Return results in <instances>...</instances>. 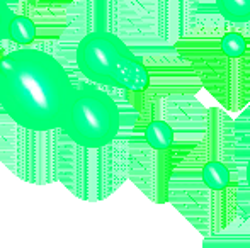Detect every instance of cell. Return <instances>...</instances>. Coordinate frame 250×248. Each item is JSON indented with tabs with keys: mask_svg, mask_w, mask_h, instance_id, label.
<instances>
[{
	"mask_svg": "<svg viewBox=\"0 0 250 248\" xmlns=\"http://www.w3.org/2000/svg\"><path fill=\"white\" fill-rule=\"evenodd\" d=\"M14 17V12L10 10L7 0H0V41L9 39V26Z\"/></svg>",
	"mask_w": 250,
	"mask_h": 248,
	"instance_id": "obj_9",
	"label": "cell"
},
{
	"mask_svg": "<svg viewBox=\"0 0 250 248\" xmlns=\"http://www.w3.org/2000/svg\"><path fill=\"white\" fill-rule=\"evenodd\" d=\"M36 24L31 17L14 14L9 26V39H12L16 44H31L36 39Z\"/></svg>",
	"mask_w": 250,
	"mask_h": 248,
	"instance_id": "obj_5",
	"label": "cell"
},
{
	"mask_svg": "<svg viewBox=\"0 0 250 248\" xmlns=\"http://www.w3.org/2000/svg\"><path fill=\"white\" fill-rule=\"evenodd\" d=\"M203 182L213 191H221L230 184V172L221 162H209L203 169Z\"/></svg>",
	"mask_w": 250,
	"mask_h": 248,
	"instance_id": "obj_7",
	"label": "cell"
},
{
	"mask_svg": "<svg viewBox=\"0 0 250 248\" xmlns=\"http://www.w3.org/2000/svg\"><path fill=\"white\" fill-rule=\"evenodd\" d=\"M121 128V113L107 92L96 83H73L60 131L87 150L111 145Z\"/></svg>",
	"mask_w": 250,
	"mask_h": 248,
	"instance_id": "obj_3",
	"label": "cell"
},
{
	"mask_svg": "<svg viewBox=\"0 0 250 248\" xmlns=\"http://www.w3.org/2000/svg\"><path fill=\"white\" fill-rule=\"evenodd\" d=\"M216 10L227 22H250V0H216Z\"/></svg>",
	"mask_w": 250,
	"mask_h": 248,
	"instance_id": "obj_4",
	"label": "cell"
},
{
	"mask_svg": "<svg viewBox=\"0 0 250 248\" xmlns=\"http://www.w3.org/2000/svg\"><path fill=\"white\" fill-rule=\"evenodd\" d=\"M221 50L227 57L238 58L245 53L247 50V41L242 34L238 33H228L227 36L221 39Z\"/></svg>",
	"mask_w": 250,
	"mask_h": 248,
	"instance_id": "obj_8",
	"label": "cell"
},
{
	"mask_svg": "<svg viewBox=\"0 0 250 248\" xmlns=\"http://www.w3.org/2000/svg\"><path fill=\"white\" fill-rule=\"evenodd\" d=\"M245 175H247V184H249V189H250V158L247 162V170H245Z\"/></svg>",
	"mask_w": 250,
	"mask_h": 248,
	"instance_id": "obj_10",
	"label": "cell"
},
{
	"mask_svg": "<svg viewBox=\"0 0 250 248\" xmlns=\"http://www.w3.org/2000/svg\"><path fill=\"white\" fill-rule=\"evenodd\" d=\"M77 70L96 85L142 92L150 85V73L129 46L111 31H92L77 44Z\"/></svg>",
	"mask_w": 250,
	"mask_h": 248,
	"instance_id": "obj_2",
	"label": "cell"
},
{
	"mask_svg": "<svg viewBox=\"0 0 250 248\" xmlns=\"http://www.w3.org/2000/svg\"><path fill=\"white\" fill-rule=\"evenodd\" d=\"M145 139L153 150H167L174 141V131L165 121H151L145 128Z\"/></svg>",
	"mask_w": 250,
	"mask_h": 248,
	"instance_id": "obj_6",
	"label": "cell"
},
{
	"mask_svg": "<svg viewBox=\"0 0 250 248\" xmlns=\"http://www.w3.org/2000/svg\"><path fill=\"white\" fill-rule=\"evenodd\" d=\"M72 89L66 68L46 51L19 48L0 58V107L27 131L60 129Z\"/></svg>",
	"mask_w": 250,
	"mask_h": 248,
	"instance_id": "obj_1",
	"label": "cell"
}]
</instances>
